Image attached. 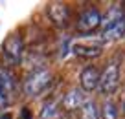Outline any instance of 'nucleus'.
<instances>
[{
    "label": "nucleus",
    "mask_w": 125,
    "mask_h": 119,
    "mask_svg": "<svg viewBox=\"0 0 125 119\" xmlns=\"http://www.w3.org/2000/svg\"><path fill=\"white\" fill-rule=\"evenodd\" d=\"M0 119H11V114H4V115H2Z\"/></svg>",
    "instance_id": "obj_16"
},
{
    "label": "nucleus",
    "mask_w": 125,
    "mask_h": 119,
    "mask_svg": "<svg viewBox=\"0 0 125 119\" xmlns=\"http://www.w3.org/2000/svg\"><path fill=\"white\" fill-rule=\"evenodd\" d=\"M101 26H103L101 37L105 40L121 38L125 35V17L118 9H110V13L107 15L105 22H101Z\"/></svg>",
    "instance_id": "obj_1"
},
{
    "label": "nucleus",
    "mask_w": 125,
    "mask_h": 119,
    "mask_svg": "<svg viewBox=\"0 0 125 119\" xmlns=\"http://www.w3.org/2000/svg\"><path fill=\"white\" fill-rule=\"evenodd\" d=\"M2 51L8 57V61L11 62H19L20 55H22V40L19 35H9L2 44Z\"/></svg>",
    "instance_id": "obj_4"
},
{
    "label": "nucleus",
    "mask_w": 125,
    "mask_h": 119,
    "mask_svg": "<svg viewBox=\"0 0 125 119\" xmlns=\"http://www.w3.org/2000/svg\"><path fill=\"white\" fill-rule=\"evenodd\" d=\"M8 103H9V95L4 92V88L0 86V106H6Z\"/></svg>",
    "instance_id": "obj_14"
},
{
    "label": "nucleus",
    "mask_w": 125,
    "mask_h": 119,
    "mask_svg": "<svg viewBox=\"0 0 125 119\" xmlns=\"http://www.w3.org/2000/svg\"><path fill=\"white\" fill-rule=\"evenodd\" d=\"M48 17H50V20L53 24H57V26H64V24L68 22V8L64 4L55 2V4H52L50 8H48Z\"/></svg>",
    "instance_id": "obj_8"
},
{
    "label": "nucleus",
    "mask_w": 125,
    "mask_h": 119,
    "mask_svg": "<svg viewBox=\"0 0 125 119\" xmlns=\"http://www.w3.org/2000/svg\"><path fill=\"white\" fill-rule=\"evenodd\" d=\"M79 82H81L83 92H92L99 86V72L94 66H86L79 75Z\"/></svg>",
    "instance_id": "obj_6"
},
{
    "label": "nucleus",
    "mask_w": 125,
    "mask_h": 119,
    "mask_svg": "<svg viewBox=\"0 0 125 119\" xmlns=\"http://www.w3.org/2000/svg\"><path fill=\"white\" fill-rule=\"evenodd\" d=\"M99 24H101V15H99V11L90 8V9H86V11L81 13V17H79V20H77V29L79 31H92V29H96Z\"/></svg>",
    "instance_id": "obj_5"
},
{
    "label": "nucleus",
    "mask_w": 125,
    "mask_h": 119,
    "mask_svg": "<svg viewBox=\"0 0 125 119\" xmlns=\"http://www.w3.org/2000/svg\"><path fill=\"white\" fill-rule=\"evenodd\" d=\"M50 82H52V73L48 72V70H44V68L35 70V72L26 79V82H24V92H26L28 95L35 97V95H39L41 92H44V90L50 86Z\"/></svg>",
    "instance_id": "obj_2"
},
{
    "label": "nucleus",
    "mask_w": 125,
    "mask_h": 119,
    "mask_svg": "<svg viewBox=\"0 0 125 119\" xmlns=\"http://www.w3.org/2000/svg\"><path fill=\"white\" fill-rule=\"evenodd\" d=\"M72 51H74L75 55H79V57H98L99 53H101V46H90V44H72Z\"/></svg>",
    "instance_id": "obj_9"
},
{
    "label": "nucleus",
    "mask_w": 125,
    "mask_h": 119,
    "mask_svg": "<svg viewBox=\"0 0 125 119\" xmlns=\"http://www.w3.org/2000/svg\"><path fill=\"white\" fill-rule=\"evenodd\" d=\"M85 92L79 88H74L70 90V92L64 95V99H62V106L66 108V110H81L83 104H85Z\"/></svg>",
    "instance_id": "obj_7"
},
{
    "label": "nucleus",
    "mask_w": 125,
    "mask_h": 119,
    "mask_svg": "<svg viewBox=\"0 0 125 119\" xmlns=\"http://www.w3.org/2000/svg\"><path fill=\"white\" fill-rule=\"evenodd\" d=\"M0 86L4 88V92L8 93V95H11L15 82H13V77L9 75V73L6 72V70H0Z\"/></svg>",
    "instance_id": "obj_10"
},
{
    "label": "nucleus",
    "mask_w": 125,
    "mask_h": 119,
    "mask_svg": "<svg viewBox=\"0 0 125 119\" xmlns=\"http://www.w3.org/2000/svg\"><path fill=\"white\" fill-rule=\"evenodd\" d=\"M101 119H118V110H116V104L107 101L103 104V110H101Z\"/></svg>",
    "instance_id": "obj_12"
},
{
    "label": "nucleus",
    "mask_w": 125,
    "mask_h": 119,
    "mask_svg": "<svg viewBox=\"0 0 125 119\" xmlns=\"http://www.w3.org/2000/svg\"><path fill=\"white\" fill-rule=\"evenodd\" d=\"M118 84H120V66H118V62H110V64H107V68L99 75L98 88L103 95H112L118 90Z\"/></svg>",
    "instance_id": "obj_3"
},
{
    "label": "nucleus",
    "mask_w": 125,
    "mask_h": 119,
    "mask_svg": "<svg viewBox=\"0 0 125 119\" xmlns=\"http://www.w3.org/2000/svg\"><path fill=\"white\" fill-rule=\"evenodd\" d=\"M55 115H57L55 106H53V104H46V106H44V110H42V117L46 119V117H55Z\"/></svg>",
    "instance_id": "obj_13"
},
{
    "label": "nucleus",
    "mask_w": 125,
    "mask_h": 119,
    "mask_svg": "<svg viewBox=\"0 0 125 119\" xmlns=\"http://www.w3.org/2000/svg\"><path fill=\"white\" fill-rule=\"evenodd\" d=\"M81 115L83 119H98V110H96V104L92 101H86L81 108Z\"/></svg>",
    "instance_id": "obj_11"
},
{
    "label": "nucleus",
    "mask_w": 125,
    "mask_h": 119,
    "mask_svg": "<svg viewBox=\"0 0 125 119\" xmlns=\"http://www.w3.org/2000/svg\"><path fill=\"white\" fill-rule=\"evenodd\" d=\"M22 119H31V114H30L28 108H24V110H22Z\"/></svg>",
    "instance_id": "obj_15"
}]
</instances>
